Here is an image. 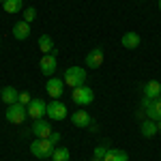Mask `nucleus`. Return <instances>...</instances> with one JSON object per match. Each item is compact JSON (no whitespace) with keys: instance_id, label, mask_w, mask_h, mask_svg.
Listing matches in <instances>:
<instances>
[{"instance_id":"obj_1","label":"nucleus","mask_w":161,"mask_h":161,"mask_svg":"<svg viewBox=\"0 0 161 161\" xmlns=\"http://www.w3.org/2000/svg\"><path fill=\"white\" fill-rule=\"evenodd\" d=\"M54 148H56V146L50 142V137H37V140L30 144V153H32V157H37V159H52Z\"/></svg>"},{"instance_id":"obj_2","label":"nucleus","mask_w":161,"mask_h":161,"mask_svg":"<svg viewBox=\"0 0 161 161\" xmlns=\"http://www.w3.org/2000/svg\"><path fill=\"white\" fill-rule=\"evenodd\" d=\"M56 69H58V47H54L50 54H43L41 62H39V71L43 75H47V77H52L56 73Z\"/></svg>"},{"instance_id":"obj_3","label":"nucleus","mask_w":161,"mask_h":161,"mask_svg":"<svg viewBox=\"0 0 161 161\" xmlns=\"http://www.w3.org/2000/svg\"><path fill=\"white\" fill-rule=\"evenodd\" d=\"M62 80H64L67 86H71V88L82 86L86 82V69H82V67H69L64 71V75H62Z\"/></svg>"},{"instance_id":"obj_4","label":"nucleus","mask_w":161,"mask_h":161,"mask_svg":"<svg viewBox=\"0 0 161 161\" xmlns=\"http://www.w3.org/2000/svg\"><path fill=\"white\" fill-rule=\"evenodd\" d=\"M7 123L11 125H24V120L28 118V110H26V105H22V103H13V105H9L7 108Z\"/></svg>"},{"instance_id":"obj_5","label":"nucleus","mask_w":161,"mask_h":161,"mask_svg":"<svg viewBox=\"0 0 161 161\" xmlns=\"http://www.w3.org/2000/svg\"><path fill=\"white\" fill-rule=\"evenodd\" d=\"M71 99L77 103V105H90L92 101H95V92H92V88L86 86V84H82V86L73 88V95H71Z\"/></svg>"},{"instance_id":"obj_6","label":"nucleus","mask_w":161,"mask_h":161,"mask_svg":"<svg viewBox=\"0 0 161 161\" xmlns=\"http://www.w3.org/2000/svg\"><path fill=\"white\" fill-rule=\"evenodd\" d=\"M47 116H50L52 120H64L69 116V110H67V105L60 99H52L47 103Z\"/></svg>"},{"instance_id":"obj_7","label":"nucleus","mask_w":161,"mask_h":161,"mask_svg":"<svg viewBox=\"0 0 161 161\" xmlns=\"http://www.w3.org/2000/svg\"><path fill=\"white\" fill-rule=\"evenodd\" d=\"M142 108L146 110V116L150 120H155V123L161 120V97H157V99H142Z\"/></svg>"},{"instance_id":"obj_8","label":"nucleus","mask_w":161,"mask_h":161,"mask_svg":"<svg viewBox=\"0 0 161 161\" xmlns=\"http://www.w3.org/2000/svg\"><path fill=\"white\" fill-rule=\"evenodd\" d=\"M26 110H28V118L39 120V118H43V116H47V103L43 99H32L26 105Z\"/></svg>"},{"instance_id":"obj_9","label":"nucleus","mask_w":161,"mask_h":161,"mask_svg":"<svg viewBox=\"0 0 161 161\" xmlns=\"http://www.w3.org/2000/svg\"><path fill=\"white\" fill-rule=\"evenodd\" d=\"M64 86H67L64 80L62 77H54V75L45 82V90H47V95H50L52 99H60L62 92H64Z\"/></svg>"},{"instance_id":"obj_10","label":"nucleus","mask_w":161,"mask_h":161,"mask_svg":"<svg viewBox=\"0 0 161 161\" xmlns=\"http://www.w3.org/2000/svg\"><path fill=\"white\" fill-rule=\"evenodd\" d=\"M88 69H99L101 64H103V47H92V50L86 54V58H84Z\"/></svg>"},{"instance_id":"obj_11","label":"nucleus","mask_w":161,"mask_h":161,"mask_svg":"<svg viewBox=\"0 0 161 161\" xmlns=\"http://www.w3.org/2000/svg\"><path fill=\"white\" fill-rule=\"evenodd\" d=\"M32 133H35V137H50L52 136V125H50V120H45V118L32 120Z\"/></svg>"},{"instance_id":"obj_12","label":"nucleus","mask_w":161,"mask_h":161,"mask_svg":"<svg viewBox=\"0 0 161 161\" xmlns=\"http://www.w3.org/2000/svg\"><path fill=\"white\" fill-rule=\"evenodd\" d=\"M69 118H71V123H73L75 127H82V129H84V127H90V120H92L86 110H75Z\"/></svg>"},{"instance_id":"obj_13","label":"nucleus","mask_w":161,"mask_h":161,"mask_svg":"<svg viewBox=\"0 0 161 161\" xmlns=\"http://www.w3.org/2000/svg\"><path fill=\"white\" fill-rule=\"evenodd\" d=\"M157 97H161V82L148 80L144 84V99H157Z\"/></svg>"},{"instance_id":"obj_14","label":"nucleus","mask_w":161,"mask_h":161,"mask_svg":"<svg viewBox=\"0 0 161 161\" xmlns=\"http://www.w3.org/2000/svg\"><path fill=\"white\" fill-rule=\"evenodd\" d=\"M120 43H123V47H127V50H136V47H140V43H142V37L131 30V32H125L123 35Z\"/></svg>"},{"instance_id":"obj_15","label":"nucleus","mask_w":161,"mask_h":161,"mask_svg":"<svg viewBox=\"0 0 161 161\" xmlns=\"http://www.w3.org/2000/svg\"><path fill=\"white\" fill-rule=\"evenodd\" d=\"M13 37L17 39V41H24V39L30 37V24L28 22H17V24L13 26Z\"/></svg>"},{"instance_id":"obj_16","label":"nucleus","mask_w":161,"mask_h":161,"mask_svg":"<svg viewBox=\"0 0 161 161\" xmlns=\"http://www.w3.org/2000/svg\"><path fill=\"white\" fill-rule=\"evenodd\" d=\"M0 97H2V101H4L7 105H13V103H17V99H19V92H17L13 86H2Z\"/></svg>"},{"instance_id":"obj_17","label":"nucleus","mask_w":161,"mask_h":161,"mask_svg":"<svg viewBox=\"0 0 161 161\" xmlns=\"http://www.w3.org/2000/svg\"><path fill=\"white\" fill-rule=\"evenodd\" d=\"M140 131H142V136H144V137H155L157 133H159L157 123H155V120H150V118L142 120V125H140Z\"/></svg>"},{"instance_id":"obj_18","label":"nucleus","mask_w":161,"mask_h":161,"mask_svg":"<svg viewBox=\"0 0 161 161\" xmlns=\"http://www.w3.org/2000/svg\"><path fill=\"white\" fill-rule=\"evenodd\" d=\"M103 161H129V155L125 150H118V148H110L105 153Z\"/></svg>"},{"instance_id":"obj_19","label":"nucleus","mask_w":161,"mask_h":161,"mask_svg":"<svg viewBox=\"0 0 161 161\" xmlns=\"http://www.w3.org/2000/svg\"><path fill=\"white\" fill-rule=\"evenodd\" d=\"M54 47H56V45H54V41H52L50 35H41V37H39V50H41V54H50Z\"/></svg>"},{"instance_id":"obj_20","label":"nucleus","mask_w":161,"mask_h":161,"mask_svg":"<svg viewBox=\"0 0 161 161\" xmlns=\"http://www.w3.org/2000/svg\"><path fill=\"white\" fill-rule=\"evenodd\" d=\"M2 7H4V13H19L24 9V2L22 0H4Z\"/></svg>"},{"instance_id":"obj_21","label":"nucleus","mask_w":161,"mask_h":161,"mask_svg":"<svg viewBox=\"0 0 161 161\" xmlns=\"http://www.w3.org/2000/svg\"><path fill=\"white\" fill-rule=\"evenodd\" d=\"M52 159L54 161H69L71 159V153H69V148H64V146H56L54 153H52Z\"/></svg>"},{"instance_id":"obj_22","label":"nucleus","mask_w":161,"mask_h":161,"mask_svg":"<svg viewBox=\"0 0 161 161\" xmlns=\"http://www.w3.org/2000/svg\"><path fill=\"white\" fill-rule=\"evenodd\" d=\"M35 17H37V9H35V7H28V9H24V22L32 24V22H35Z\"/></svg>"},{"instance_id":"obj_23","label":"nucleus","mask_w":161,"mask_h":161,"mask_svg":"<svg viewBox=\"0 0 161 161\" xmlns=\"http://www.w3.org/2000/svg\"><path fill=\"white\" fill-rule=\"evenodd\" d=\"M108 150H110L108 146H97V148H95V153H92V159H103Z\"/></svg>"},{"instance_id":"obj_24","label":"nucleus","mask_w":161,"mask_h":161,"mask_svg":"<svg viewBox=\"0 0 161 161\" xmlns=\"http://www.w3.org/2000/svg\"><path fill=\"white\" fill-rule=\"evenodd\" d=\"M30 101H32V97H30V92H19V99H17V103H22V105H28V103H30Z\"/></svg>"},{"instance_id":"obj_25","label":"nucleus","mask_w":161,"mask_h":161,"mask_svg":"<svg viewBox=\"0 0 161 161\" xmlns=\"http://www.w3.org/2000/svg\"><path fill=\"white\" fill-rule=\"evenodd\" d=\"M60 133H56V131H52V136H50V142L54 144V146H58V142H60Z\"/></svg>"},{"instance_id":"obj_26","label":"nucleus","mask_w":161,"mask_h":161,"mask_svg":"<svg viewBox=\"0 0 161 161\" xmlns=\"http://www.w3.org/2000/svg\"><path fill=\"white\" fill-rule=\"evenodd\" d=\"M157 129H159V133H161V120H159V123H157Z\"/></svg>"},{"instance_id":"obj_27","label":"nucleus","mask_w":161,"mask_h":161,"mask_svg":"<svg viewBox=\"0 0 161 161\" xmlns=\"http://www.w3.org/2000/svg\"><path fill=\"white\" fill-rule=\"evenodd\" d=\"M159 11H161V0H159Z\"/></svg>"},{"instance_id":"obj_28","label":"nucleus","mask_w":161,"mask_h":161,"mask_svg":"<svg viewBox=\"0 0 161 161\" xmlns=\"http://www.w3.org/2000/svg\"><path fill=\"white\" fill-rule=\"evenodd\" d=\"M92 161H103V159H92Z\"/></svg>"},{"instance_id":"obj_29","label":"nucleus","mask_w":161,"mask_h":161,"mask_svg":"<svg viewBox=\"0 0 161 161\" xmlns=\"http://www.w3.org/2000/svg\"><path fill=\"white\" fill-rule=\"evenodd\" d=\"M45 161H54V159H45Z\"/></svg>"},{"instance_id":"obj_30","label":"nucleus","mask_w":161,"mask_h":161,"mask_svg":"<svg viewBox=\"0 0 161 161\" xmlns=\"http://www.w3.org/2000/svg\"><path fill=\"white\" fill-rule=\"evenodd\" d=\"M2 2H4V0H0V4H2Z\"/></svg>"},{"instance_id":"obj_31","label":"nucleus","mask_w":161,"mask_h":161,"mask_svg":"<svg viewBox=\"0 0 161 161\" xmlns=\"http://www.w3.org/2000/svg\"><path fill=\"white\" fill-rule=\"evenodd\" d=\"M0 47H2V41H0Z\"/></svg>"}]
</instances>
